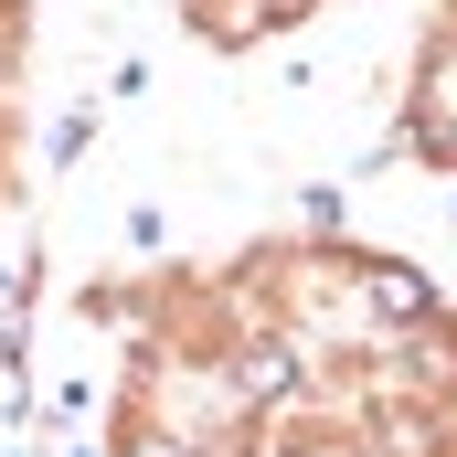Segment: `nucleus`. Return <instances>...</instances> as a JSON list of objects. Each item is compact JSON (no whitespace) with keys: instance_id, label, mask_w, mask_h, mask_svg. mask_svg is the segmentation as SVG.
Returning <instances> with one entry per match:
<instances>
[{"instance_id":"1","label":"nucleus","mask_w":457,"mask_h":457,"mask_svg":"<svg viewBox=\"0 0 457 457\" xmlns=\"http://www.w3.org/2000/svg\"><path fill=\"white\" fill-rule=\"evenodd\" d=\"M372 298H383V309H394V320H415V309H426V287H415V277H394V266H383V277H372Z\"/></svg>"}]
</instances>
